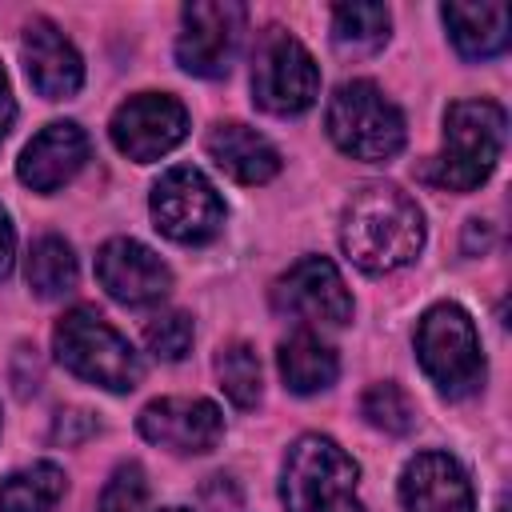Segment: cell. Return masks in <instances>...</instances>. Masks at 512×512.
Returning <instances> with one entry per match:
<instances>
[{
    "label": "cell",
    "mask_w": 512,
    "mask_h": 512,
    "mask_svg": "<svg viewBox=\"0 0 512 512\" xmlns=\"http://www.w3.org/2000/svg\"><path fill=\"white\" fill-rule=\"evenodd\" d=\"M344 256L372 276L396 272L424 248V216L416 200L396 184H364L352 192L340 216Z\"/></svg>",
    "instance_id": "cell-1"
},
{
    "label": "cell",
    "mask_w": 512,
    "mask_h": 512,
    "mask_svg": "<svg viewBox=\"0 0 512 512\" xmlns=\"http://www.w3.org/2000/svg\"><path fill=\"white\" fill-rule=\"evenodd\" d=\"M504 136L508 116L496 100H452L444 112V148L420 176L448 192H472L492 176Z\"/></svg>",
    "instance_id": "cell-2"
},
{
    "label": "cell",
    "mask_w": 512,
    "mask_h": 512,
    "mask_svg": "<svg viewBox=\"0 0 512 512\" xmlns=\"http://www.w3.org/2000/svg\"><path fill=\"white\" fill-rule=\"evenodd\" d=\"M356 480V460L332 436L308 432L284 456L280 500L288 512H360Z\"/></svg>",
    "instance_id": "cell-3"
},
{
    "label": "cell",
    "mask_w": 512,
    "mask_h": 512,
    "mask_svg": "<svg viewBox=\"0 0 512 512\" xmlns=\"http://www.w3.org/2000/svg\"><path fill=\"white\" fill-rule=\"evenodd\" d=\"M52 348H56V360L72 376L96 388H108V392H132L144 376V364L132 352V344L96 308L64 312L52 332Z\"/></svg>",
    "instance_id": "cell-4"
},
{
    "label": "cell",
    "mask_w": 512,
    "mask_h": 512,
    "mask_svg": "<svg viewBox=\"0 0 512 512\" xmlns=\"http://www.w3.org/2000/svg\"><path fill=\"white\" fill-rule=\"evenodd\" d=\"M416 360L440 396L460 400L484 384V352L460 304H432L416 324Z\"/></svg>",
    "instance_id": "cell-5"
},
{
    "label": "cell",
    "mask_w": 512,
    "mask_h": 512,
    "mask_svg": "<svg viewBox=\"0 0 512 512\" xmlns=\"http://www.w3.org/2000/svg\"><path fill=\"white\" fill-rule=\"evenodd\" d=\"M324 124L340 152L368 164L392 160L408 140L404 112L372 80H344L328 100Z\"/></svg>",
    "instance_id": "cell-6"
},
{
    "label": "cell",
    "mask_w": 512,
    "mask_h": 512,
    "mask_svg": "<svg viewBox=\"0 0 512 512\" xmlns=\"http://www.w3.org/2000/svg\"><path fill=\"white\" fill-rule=\"evenodd\" d=\"M320 96L312 52L284 28H268L252 56V100L272 116H300Z\"/></svg>",
    "instance_id": "cell-7"
},
{
    "label": "cell",
    "mask_w": 512,
    "mask_h": 512,
    "mask_svg": "<svg viewBox=\"0 0 512 512\" xmlns=\"http://www.w3.org/2000/svg\"><path fill=\"white\" fill-rule=\"evenodd\" d=\"M152 220L176 244H208L224 228V200L216 196L212 180L200 168H168L152 184Z\"/></svg>",
    "instance_id": "cell-8"
},
{
    "label": "cell",
    "mask_w": 512,
    "mask_h": 512,
    "mask_svg": "<svg viewBox=\"0 0 512 512\" xmlns=\"http://www.w3.org/2000/svg\"><path fill=\"white\" fill-rule=\"evenodd\" d=\"M244 4L232 0H192L180 12V36H176V60L184 72L220 80L228 76L240 36H244Z\"/></svg>",
    "instance_id": "cell-9"
},
{
    "label": "cell",
    "mask_w": 512,
    "mask_h": 512,
    "mask_svg": "<svg viewBox=\"0 0 512 512\" xmlns=\"http://www.w3.org/2000/svg\"><path fill=\"white\" fill-rule=\"evenodd\" d=\"M272 308L296 324L340 328L352 320V292L328 256H300L276 284Z\"/></svg>",
    "instance_id": "cell-10"
},
{
    "label": "cell",
    "mask_w": 512,
    "mask_h": 512,
    "mask_svg": "<svg viewBox=\"0 0 512 512\" xmlns=\"http://www.w3.org/2000/svg\"><path fill=\"white\" fill-rule=\"evenodd\" d=\"M108 132L128 160L148 164L168 156L188 136V108L168 92H140L112 112Z\"/></svg>",
    "instance_id": "cell-11"
},
{
    "label": "cell",
    "mask_w": 512,
    "mask_h": 512,
    "mask_svg": "<svg viewBox=\"0 0 512 512\" xmlns=\"http://www.w3.org/2000/svg\"><path fill=\"white\" fill-rule=\"evenodd\" d=\"M136 428L156 448H168L180 456H200V452H212L220 444L224 416L204 396H164L140 412Z\"/></svg>",
    "instance_id": "cell-12"
},
{
    "label": "cell",
    "mask_w": 512,
    "mask_h": 512,
    "mask_svg": "<svg viewBox=\"0 0 512 512\" xmlns=\"http://www.w3.org/2000/svg\"><path fill=\"white\" fill-rule=\"evenodd\" d=\"M96 280L112 300H120L128 308L160 304L172 292L168 264L148 244H140L132 236H116L96 252Z\"/></svg>",
    "instance_id": "cell-13"
},
{
    "label": "cell",
    "mask_w": 512,
    "mask_h": 512,
    "mask_svg": "<svg viewBox=\"0 0 512 512\" xmlns=\"http://www.w3.org/2000/svg\"><path fill=\"white\" fill-rule=\"evenodd\" d=\"M404 512H476L468 472L448 452H420L400 472Z\"/></svg>",
    "instance_id": "cell-14"
},
{
    "label": "cell",
    "mask_w": 512,
    "mask_h": 512,
    "mask_svg": "<svg viewBox=\"0 0 512 512\" xmlns=\"http://www.w3.org/2000/svg\"><path fill=\"white\" fill-rule=\"evenodd\" d=\"M20 52H24V72L32 80V88L48 100H68L80 92L84 84V60L80 52L72 48V40L44 16L28 20L24 28V40H20Z\"/></svg>",
    "instance_id": "cell-15"
},
{
    "label": "cell",
    "mask_w": 512,
    "mask_h": 512,
    "mask_svg": "<svg viewBox=\"0 0 512 512\" xmlns=\"http://www.w3.org/2000/svg\"><path fill=\"white\" fill-rule=\"evenodd\" d=\"M84 160H88V136H84V128L72 124V120H52L20 152L16 176L32 192H56V188H64L84 168Z\"/></svg>",
    "instance_id": "cell-16"
},
{
    "label": "cell",
    "mask_w": 512,
    "mask_h": 512,
    "mask_svg": "<svg viewBox=\"0 0 512 512\" xmlns=\"http://www.w3.org/2000/svg\"><path fill=\"white\" fill-rule=\"evenodd\" d=\"M204 148L216 160V168L240 184H268L280 172V152L256 128H248L240 120L212 124L204 136Z\"/></svg>",
    "instance_id": "cell-17"
},
{
    "label": "cell",
    "mask_w": 512,
    "mask_h": 512,
    "mask_svg": "<svg viewBox=\"0 0 512 512\" xmlns=\"http://www.w3.org/2000/svg\"><path fill=\"white\" fill-rule=\"evenodd\" d=\"M440 20L464 60H488L508 48L512 36V16L508 4L484 0V4H444Z\"/></svg>",
    "instance_id": "cell-18"
},
{
    "label": "cell",
    "mask_w": 512,
    "mask_h": 512,
    "mask_svg": "<svg viewBox=\"0 0 512 512\" xmlns=\"http://www.w3.org/2000/svg\"><path fill=\"white\" fill-rule=\"evenodd\" d=\"M276 368H280L284 388L296 392V396L324 392V388H332L336 376H340L336 352H332L316 332H308V328H296L288 340H280Z\"/></svg>",
    "instance_id": "cell-19"
},
{
    "label": "cell",
    "mask_w": 512,
    "mask_h": 512,
    "mask_svg": "<svg viewBox=\"0 0 512 512\" xmlns=\"http://www.w3.org/2000/svg\"><path fill=\"white\" fill-rule=\"evenodd\" d=\"M64 492H68L64 468L40 460L0 480V512H56Z\"/></svg>",
    "instance_id": "cell-20"
},
{
    "label": "cell",
    "mask_w": 512,
    "mask_h": 512,
    "mask_svg": "<svg viewBox=\"0 0 512 512\" xmlns=\"http://www.w3.org/2000/svg\"><path fill=\"white\" fill-rule=\"evenodd\" d=\"M388 28L392 16L384 4L372 0H352V4H336L332 8V40L344 56H372L388 44Z\"/></svg>",
    "instance_id": "cell-21"
},
{
    "label": "cell",
    "mask_w": 512,
    "mask_h": 512,
    "mask_svg": "<svg viewBox=\"0 0 512 512\" xmlns=\"http://www.w3.org/2000/svg\"><path fill=\"white\" fill-rule=\"evenodd\" d=\"M28 288L40 300H60L76 288V256L68 240L60 236H40L28 252Z\"/></svg>",
    "instance_id": "cell-22"
},
{
    "label": "cell",
    "mask_w": 512,
    "mask_h": 512,
    "mask_svg": "<svg viewBox=\"0 0 512 512\" xmlns=\"http://www.w3.org/2000/svg\"><path fill=\"white\" fill-rule=\"evenodd\" d=\"M216 376H220V388L224 396L236 404V408H256L260 404V392H264V372H260V356L252 344L244 340H232L216 352Z\"/></svg>",
    "instance_id": "cell-23"
},
{
    "label": "cell",
    "mask_w": 512,
    "mask_h": 512,
    "mask_svg": "<svg viewBox=\"0 0 512 512\" xmlns=\"http://www.w3.org/2000/svg\"><path fill=\"white\" fill-rule=\"evenodd\" d=\"M360 416H364L372 428L388 432V436H408V432L416 428V404H412V396H408L400 384H392V380H380V384H372V388L360 396Z\"/></svg>",
    "instance_id": "cell-24"
},
{
    "label": "cell",
    "mask_w": 512,
    "mask_h": 512,
    "mask_svg": "<svg viewBox=\"0 0 512 512\" xmlns=\"http://www.w3.org/2000/svg\"><path fill=\"white\" fill-rule=\"evenodd\" d=\"M144 500H148V476L136 460H124L108 476V484L96 500V512H140Z\"/></svg>",
    "instance_id": "cell-25"
},
{
    "label": "cell",
    "mask_w": 512,
    "mask_h": 512,
    "mask_svg": "<svg viewBox=\"0 0 512 512\" xmlns=\"http://www.w3.org/2000/svg\"><path fill=\"white\" fill-rule=\"evenodd\" d=\"M144 344L156 360H184L192 348V320L184 312H164L144 324Z\"/></svg>",
    "instance_id": "cell-26"
},
{
    "label": "cell",
    "mask_w": 512,
    "mask_h": 512,
    "mask_svg": "<svg viewBox=\"0 0 512 512\" xmlns=\"http://www.w3.org/2000/svg\"><path fill=\"white\" fill-rule=\"evenodd\" d=\"M84 432H96V420L88 416V412H60V420H56V440H64V444H72V440H80Z\"/></svg>",
    "instance_id": "cell-27"
},
{
    "label": "cell",
    "mask_w": 512,
    "mask_h": 512,
    "mask_svg": "<svg viewBox=\"0 0 512 512\" xmlns=\"http://www.w3.org/2000/svg\"><path fill=\"white\" fill-rule=\"evenodd\" d=\"M492 248V228L484 220H468L464 224V252L468 256H484Z\"/></svg>",
    "instance_id": "cell-28"
},
{
    "label": "cell",
    "mask_w": 512,
    "mask_h": 512,
    "mask_svg": "<svg viewBox=\"0 0 512 512\" xmlns=\"http://www.w3.org/2000/svg\"><path fill=\"white\" fill-rule=\"evenodd\" d=\"M12 256H16V232H12L8 212L0 208V280L12 272Z\"/></svg>",
    "instance_id": "cell-29"
},
{
    "label": "cell",
    "mask_w": 512,
    "mask_h": 512,
    "mask_svg": "<svg viewBox=\"0 0 512 512\" xmlns=\"http://www.w3.org/2000/svg\"><path fill=\"white\" fill-rule=\"evenodd\" d=\"M12 120H16V100H12V88H8V72L0 68V144L12 128Z\"/></svg>",
    "instance_id": "cell-30"
},
{
    "label": "cell",
    "mask_w": 512,
    "mask_h": 512,
    "mask_svg": "<svg viewBox=\"0 0 512 512\" xmlns=\"http://www.w3.org/2000/svg\"><path fill=\"white\" fill-rule=\"evenodd\" d=\"M160 512H188V508H160Z\"/></svg>",
    "instance_id": "cell-31"
}]
</instances>
